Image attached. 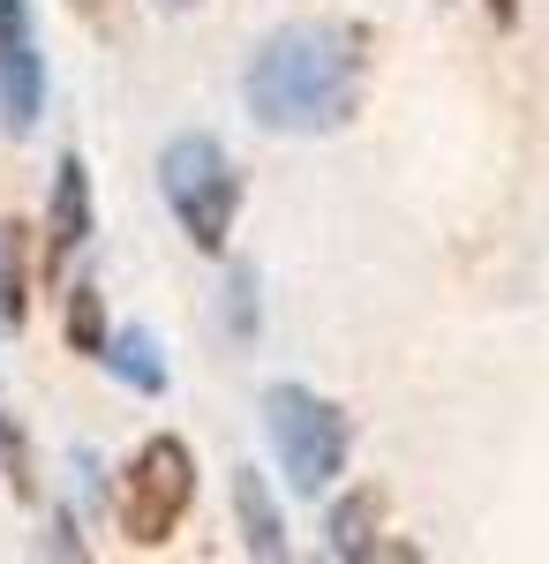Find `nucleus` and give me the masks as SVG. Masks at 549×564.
<instances>
[{
  "label": "nucleus",
  "mask_w": 549,
  "mask_h": 564,
  "mask_svg": "<svg viewBox=\"0 0 549 564\" xmlns=\"http://www.w3.org/2000/svg\"><path fill=\"white\" fill-rule=\"evenodd\" d=\"M369 31L324 15V23H287L249 53L241 68V106L271 135H338L362 98H369Z\"/></svg>",
  "instance_id": "obj_1"
},
{
  "label": "nucleus",
  "mask_w": 549,
  "mask_h": 564,
  "mask_svg": "<svg viewBox=\"0 0 549 564\" xmlns=\"http://www.w3.org/2000/svg\"><path fill=\"white\" fill-rule=\"evenodd\" d=\"M263 436H271V459L294 497H332L346 459H354V422L346 406L324 399L309 384H271L263 391Z\"/></svg>",
  "instance_id": "obj_2"
},
{
  "label": "nucleus",
  "mask_w": 549,
  "mask_h": 564,
  "mask_svg": "<svg viewBox=\"0 0 549 564\" xmlns=\"http://www.w3.org/2000/svg\"><path fill=\"white\" fill-rule=\"evenodd\" d=\"M159 196H166L173 226L189 234V249L226 257L234 218H241V166L226 159L218 135H173L159 151Z\"/></svg>",
  "instance_id": "obj_3"
},
{
  "label": "nucleus",
  "mask_w": 549,
  "mask_h": 564,
  "mask_svg": "<svg viewBox=\"0 0 549 564\" xmlns=\"http://www.w3.org/2000/svg\"><path fill=\"white\" fill-rule=\"evenodd\" d=\"M189 505H196V452L181 436H143L114 489V520H121L128 550H166Z\"/></svg>",
  "instance_id": "obj_4"
},
{
  "label": "nucleus",
  "mask_w": 549,
  "mask_h": 564,
  "mask_svg": "<svg viewBox=\"0 0 549 564\" xmlns=\"http://www.w3.org/2000/svg\"><path fill=\"white\" fill-rule=\"evenodd\" d=\"M45 121V53L31 0H0V129L31 135Z\"/></svg>",
  "instance_id": "obj_5"
},
{
  "label": "nucleus",
  "mask_w": 549,
  "mask_h": 564,
  "mask_svg": "<svg viewBox=\"0 0 549 564\" xmlns=\"http://www.w3.org/2000/svg\"><path fill=\"white\" fill-rule=\"evenodd\" d=\"M84 241H90V166L68 151L53 166V196H45V279H61Z\"/></svg>",
  "instance_id": "obj_6"
},
{
  "label": "nucleus",
  "mask_w": 549,
  "mask_h": 564,
  "mask_svg": "<svg viewBox=\"0 0 549 564\" xmlns=\"http://www.w3.org/2000/svg\"><path fill=\"white\" fill-rule=\"evenodd\" d=\"M234 520H241V550L249 557H263V564L287 557V520H279V505H271V489H263L256 467L234 475Z\"/></svg>",
  "instance_id": "obj_7"
},
{
  "label": "nucleus",
  "mask_w": 549,
  "mask_h": 564,
  "mask_svg": "<svg viewBox=\"0 0 549 564\" xmlns=\"http://www.w3.org/2000/svg\"><path fill=\"white\" fill-rule=\"evenodd\" d=\"M98 361H106V369H114L128 391H143V399H159V391H166V354H159V339H151L143 324H128V332H106Z\"/></svg>",
  "instance_id": "obj_8"
},
{
  "label": "nucleus",
  "mask_w": 549,
  "mask_h": 564,
  "mask_svg": "<svg viewBox=\"0 0 549 564\" xmlns=\"http://www.w3.org/2000/svg\"><path fill=\"white\" fill-rule=\"evenodd\" d=\"M31 316V226L0 218V339H15Z\"/></svg>",
  "instance_id": "obj_9"
},
{
  "label": "nucleus",
  "mask_w": 549,
  "mask_h": 564,
  "mask_svg": "<svg viewBox=\"0 0 549 564\" xmlns=\"http://www.w3.org/2000/svg\"><path fill=\"white\" fill-rule=\"evenodd\" d=\"M377 527H384V497H377V489H346V497L332 505V520H324L332 557H346V564L377 557Z\"/></svg>",
  "instance_id": "obj_10"
},
{
  "label": "nucleus",
  "mask_w": 549,
  "mask_h": 564,
  "mask_svg": "<svg viewBox=\"0 0 549 564\" xmlns=\"http://www.w3.org/2000/svg\"><path fill=\"white\" fill-rule=\"evenodd\" d=\"M68 347L90 354L98 361V347H106V302H98V286H68Z\"/></svg>",
  "instance_id": "obj_11"
},
{
  "label": "nucleus",
  "mask_w": 549,
  "mask_h": 564,
  "mask_svg": "<svg viewBox=\"0 0 549 564\" xmlns=\"http://www.w3.org/2000/svg\"><path fill=\"white\" fill-rule=\"evenodd\" d=\"M0 475H8V489H15V497H39V475H31V444H23V430L8 422V406H0Z\"/></svg>",
  "instance_id": "obj_12"
},
{
  "label": "nucleus",
  "mask_w": 549,
  "mask_h": 564,
  "mask_svg": "<svg viewBox=\"0 0 549 564\" xmlns=\"http://www.w3.org/2000/svg\"><path fill=\"white\" fill-rule=\"evenodd\" d=\"M226 332H234V339L256 332V271H234V279H226Z\"/></svg>",
  "instance_id": "obj_13"
},
{
  "label": "nucleus",
  "mask_w": 549,
  "mask_h": 564,
  "mask_svg": "<svg viewBox=\"0 0 549 564\" xmlns=\"http://www.w3.org/2000/svg\"><path fill=\"white\" fill-rule=\"evenodd\" d=\"M482 15H489L497 31H519V0H482Z\"/></svg>",
  "instance_id": "obj_14"
},
{
  "label": "nucleus",
  "mask_w": 549,
  "mask_h": 564,
  "mask_svg": "<svg viewBox=\"0 0 549 564\" xmlns=\"http://www.w3.org/2000/svg\"><path fill=\"white\" fill-rule=\"evenodd\" d=\"M159 8H166V15H189V8H204V0H159Z\"/></svg>",
  "instance_id": "obj_15"
}]
</instances>
